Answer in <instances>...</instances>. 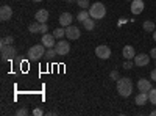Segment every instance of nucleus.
I'll list each match as a JSON object with an SVG mask.
<instances>
[{"instance_id":"nucleus-1","label":"nucleus","mask_w":156,"mask_h":116,"mask_svg":"<svg viewBox=\"0 0 156 116\" xmlns=\"http://www.w3.org/2000/svg\"><path fill=\"white\" fill-rule=\"evenodd\" d=\"M117 93L122 97H129L133 93V82L128 79V77H120L117 80Z\"/></svg>"},{"instance_id":"nucleus-2","label":"nucleus","mask_w":156,"mask_h":116,"mask_svg":"<svg viewBox=\"0 0 156 116\" xmlns=\"http://www.w3.org/2000/svg\"><path fill=\"white\" fill-rule=\"evenodd\" d=\"M89 14H90V17H94V19H103L106 16V8H105V5H103L101 2H95V3H92L89 6Z\"/></svg>"},{"instance_id":"nucleus-3","label":"nucleus","mask_w":156,"mask_h":116,"mask_svg":"<svg viewBox=\"0 0 156 116\" xmlns=\"http://www.w3.org/2000/svg\"><path fill=\"white\" fill-rule=\"evenodd\" d=\"M27 55H28V60H31V61H39V60L45 55V46H44V44H36V46L30 47Z\"/></svg>"},{"instance_id":"nucleus-4","label":"nucleus","mask_w":156,"mask_h":116,"mask_svg":"<svg viewBox=\"0 0 156 116\" xmlns=\"http://www.w3.org/2000/svg\"><path fill=\"white\" fill-rule=\"evenodd\" d=\"M17 55V50L12 44H8V46H2V61H8L11 58H14Z\"/></svg>"},{"instance_id":"nucleus-5","label":"nucleus","mask_w":156,"mask_h":116,"mask_svg":"<svg viewBox=\"0 0 156 116\" xmlns=\"http://www.w3.org/2000/svg\"><path fill=\"white\" fill-rule=\"evenodd\" d=\"M55 50H56V54L58 55H67L70 52V44L67 41H58L56 46H55Z\"/></svg>"},{"instance_id":"nucleus-6","label":"nucleus","mask_w":156,"mask_h":116,"mask_svg":"<svg viewBox=\"0 0 156 116\" xmlns=\"http://www.w3.org/2000/svg\"><path fill=\"white\" fill-rule=\"evenodd\" d=\"M95 55L100 58V60H108L111 57V49L108 46H98L95 49Z\"/></svg>"},{"instance_id":"nucleus-7","label":"nucleus","mask_w":156,"mask_h":116,"mask_svg":"<svg viewBox=\"0 0 156 116\" xmlns=\"http://www.w3.org/2000/svg\"><path fill=\"white\" fill-rule=\"evenodd\" d=\"M148 63H150V54H139L134 57V64L139 68H144V66H148Z\"/></svg>"},{"instance_id":"nucleus-8","label":"nucleus","mask_w":156,"mask_h":116,"mask_svg":"<svg viewBox=\"0 0 156 116\" xmlns=\"http://www.w3.org/2000/svg\"><path fill=\"white\" fill-rule=\"evenodd\" d=\"M81 35V30L76 27V25H69V27H66V36L69 38V39H78Z\"/></svg>"},{"instance_id":"nucleus-9","label":"nucleus","mask_w":156,"mask_h":116,"mask_svg":"<svg viewBox=\"0 0 156 116\" xmlns=\"http://www.w3.org/2000/svg\"><path fill=\"white\" fill-rule=\"evenodd\" d=\"M56 38L53 36V33L51 35H48V33H45V35H42V39H41V43L47 47V49H51V47H55L56 46Z\"/></svg>"},{"instance_id":"nucleus-10","label":"nucleus","mask_w":156,"mask_h":116,"mask_svg":"<svg viewBox=\"0 0 156 116\" xmlns=\"http://www.w3.org/2000/svg\"><path fill=\"white\" fill-rule=\"evenodd\" d=\"M11 17H12V8L9 5H3L0 8V19L5 22V21H9Z\"/></svg>"},{"instance_id":"nucleus-11","label":"nucleus","mask_w":156,"mask_h":116,"mask_svg":"<svg viewBox=\"0 0 156 116\" xmlns=\"http://www.w3.org/2000/svg\"><path fill=\"white\" fill-rule=\"evenodd\" d=\"M145 5H144V0H133L131 2V13L133 14H140L142 11H144Z\"/></svg>"},{"instance_id":"nucleus-12","label":"nucleus","mask_w":156,"mask_h":116,"mask_svg":"<svg viewBox=\"0 0 156 116\" xmlns=\"http://www.w3.org/2000/svg\"><path fill=\"white\" fill-rule=\"evenodd\" d=\"M151 88H153V86H151V80L140 79V80L137 82V89H139L140 93H148Z\"/></svg>"},{"instance_id":"nucleus-13","label":"nucleus","mask_w":156,"mask_h":116,"mask_svg":"<svg viewBox=\"0 0 156 116\" xmlns=\"http://www.w3.org/2000/svg\"><path fill=\"white\" fill-rule=\"evenodd\" d=\"M34 21H37L39 24H45V22L48 21V11H47V9H39V11H36Z\"/></svg>"},{"instance_id":"nucleus-14","label":"nucleus","mask_w":156,"mask_h":116,"mask_svg":"<svg viewBox=\"0 0 156 116\" xmlns=\"http://www.w3.org/2000/svg\"><path fill=\"white\" fill-rule=\"evenodd\" d=\"M72 14L70 13H62V14L59 16V25L61 27H69V25H72Z\"/></svg>"},{"instance_id":"nucleus-15","label":"nucleus","mask_w":156,"mask_h":116,"mask_svg":"<svg viewBox=\"0 0 156 116\" xmlns=\"http://www.w3.org/2000/svg\"><path fill=\"white\" fill-rule=\"evenodd\" d=\"M122 55L125 60H133L136 57V52H134V47L133 46H125L123 50H122Z\"/></svg>"},{"instance_id":"nucleus-16","label":"nucleus","mask_w":156,"mask_h":116,"mask_svg":"<svg viewBox=\"0 0 156 116\" xmlns=\"http://www.w3.org/2000/svg\"><path fill=\"white\" fill-rule=\"evenodd\" d=\"M147 100H148V93H139L137 96H136V99H134V102H136V105H145L147 104Z\"/></svg>"},{"instance_id":"nucleus-17","label":"nucleus","mask_w":156,"mask_h":116,"mask_svg":"<svg viewBox=\"0 0 156 116\" xmlns=\"http://www.w3.org/2000/svg\"><path fill=\"white\" fill-rule=\"evenodd\" d=\"M81 24L84 25V28H86V30H94V27H95V19L89 16V17H87L84 22H81Z\"/></svg>"},{"instance_id":"nucleus-18","label":"nucleus","mask_w":156,"mask_h":116,"mask_svg":"<svg viewBox=\"0 0 156 116\" xmlns=\"http://www.w3.org/2000/svg\"><path fill=\"white\" fill-rule=\"evenodd\" d=\"M28 32L36 35V33H41V24H39L37 21H34L33 24H30V27H28Z\"/></svg>"},{"instance_id":"nucleus-19","label":"nucleus","mask_w":156,"mask_h":116,"mask_svg":"<svg viewBox=\"0 0 156 116\" xmlns=\"http://www.w3.org/2000/svg\"><path fill=\"white\" fill-rule=\"evenodd\" d=\"M89 16H90V14H89V9H83V11H80V13L76 14V21H78V22H84Z\"/></svg>"},{"instance_id":"nucleus-20","label":"nucleus","mask_w":156,"mask_h":116,"mask_svg":"<svg viewBox=\"0 0 156 116\" xmlns=\"http://www.w3.org/2000/svg\"><path fill=\"white\" fill-rule=\"evenodd\" d=\"M53 36L56 38V39H61L62 36H66V28H62V27H58L56 30H53Z\"/></svg>"},{"instance_id":"nucleus-21","label":"nucleus","mask_w":156,"mask_h":116,"mask_svg":"<svg viewBox=\"0 0 156 116\" xmlns=\"http://www.w3.org/2000/svg\"><path fill=\"white\" fill-rule=\"evenodd\" d=\"M148 102H151L153 105H156V88H151L148 91Z\"/></svg>"},{"instance_id":"nucleus-22","label":"nucleus","mask_w":156,"mask_h":116,"mask_svg":"<svg viewBox=\"0 0 156 116\" xmlns=\"http://www.w3.org/2000/svg\"><path fill=\"white\" fill-rule=\"evenodd\" d=\"M142 27H144L145 32H154V22H151V21H145Z\"/></svg>"},{"instance_id":"nucleus-23","label":"nucleus","mask_w":156,"mask_h":116,"mask_svg":"<svg viewBox=\"0 0 156 116\" xmlns=\"http://www.w3.org/2000/svg\"><path fill=\"white\" fill-rule=\"evenodd\" d=\"M76 5L80 8H83V9H89V6H90L89 0H76Z\"/></svg>"},{"instance_id":"nucleus-24","label":"nucleus","mask_w":156,"mask_h":116,"mask_svg":"<svg viewBox=\"0 0 156 116\" xmlns=\"http://www.w3.org/2000/svg\"><path fill=\"white\" fill-rule=\"evenodd\" d=\"M45 55H47V58H55L58 54H56V50H55V47H51V49H47V52H45Z\"/></svg>"},{"instance_id":"nucleus-25","label":"nucleus","mask_w":156,"mask_h":116,"mask_svg":"<svg viewBox=\"0 0 156 116\" xmlns=\"http://www.w3.org/2000/svg\"><path fill=\"white\" fill-rule=\"evenodd\" d=\"M12 41H14V38H12V36L2 38V43H0V46H8V44H12Z\"/></svg>"},{"instance_id":"nucleus-26","label":"nucleus","mask_w":156,"mask_h":116,"mask_svg":"<svg viewBox=\"0 0 156 116\" xmlns=\"http://www.w3.org/2000/svg\"><path fill=\"white\" fill-rule=\"evenodd\" d=\"M133 66H134V63H133L131 60H126V61L123 63V66H122V68H123V69H131Z\"/></svg>"},{"instance_id":"nucleus-27","label":"nucleus","mask_w":156,"mask_h":116,"mask_svg":"<svg viewBox=\"0 0 156 116\" xmlns=\"http://www.w3.org/2000/svg\"><path fill=\"white\" fill-rule=\"evenodd\" d=\"M109 77H111L112 80H119V79H120V75H119V71H112V72L109 74Z\"/></svg>"},{"instance_id":"nucleus-28","label":"nucleus","mask_w":156,"mask_h":116,"mask_svg":"<svg viewBox=\"0 0 156 116\" xmlns=\"http://www.w3.org/2000/svg\"><path fill=\"white\" fill-rule=\"evenodd\" d=\"M27 113H28V110H27V108H19V110L16 111V114H19V116H25Z\"/></svg>"},{"instance_id":"nucleus-29","label":"nucleus","mask_w":156,"mask_h":116,"mask_svg":"<svg viewBox=\"0 0 156 116\" xmlns=\"http://www.w3.org/2000/svg\"><path fill=\"white\" fill-rule=\"evenodd\" d=\"M33 114H34V116H42L44 111H42V108H34V110H33Z\"/></svg>"},{"instance_id":"nucleus-30","label":"nucleus","mask_w":156,"mask_h":116,"mask_svg":"<svg viewBox=\"0 0 156 116\" xmlns=\"http://www.w3.org/2000/svg\"><path fill=\"white\" fill-rule=\"evenodd\" d=\"M47 30H48L47 22H45V24H41V33H42V35H45V33H47Z\"/></svg>"},{"instance_id":"nucleus-31","label":"nucleus","mask_w":156,"mask_h":116,"mask_svg":"<svg viewBox=\"0 0 156 116\" xmlns=\"http://www.w3.org/2000/svg\"><path fill=\"white\" fill-rule=\"evenodd\" d=\"M150 58H154V60H156V47H153V49L150 50Z\"/></svg>"},{"instance_id":"nucleus-32","label":"nucleus","mask_w":156,"mask_h":116,"mask_svg":"<svg viewBox=\"0 0 156 116\" xmlns=\"http://www.w3.org/2000/svg\"><path fill=\"white\" fill-rule=\"evenodd\" d=\"M150 79H151V82H156V69H153V71H151Z\"/></svg>"},{"instance_id":"nucleus-33","label":"nucleus","mask_w":156,"mask_h":116,"mask_svg":"<svg viewBox=\"0 0 156 116\" xmlns=\"http://www.w3.org/2000/svg\"><path fill=\"white\" fill-rule=\"evenodd\" d=\"M153 39H154V41H156V30H154V32H153Z\"/></svg>"},{"instance_id":"nucleus-34","label":"nucleus","mask_w":156,"mask_h":116,"mask_svg":"<svg viewBox=\"0 0 156 116\" xmlns=\"http://www.w3.org/2000/svg\"><path fill=\"white\" fill-rule=\"evenodd\" d=\"M151 116H156V110H153V111H151Z\"/></svg>"},{"instance_id":"nucleus-35","label":"nucleus","mask_w":156,"mask_h":116,"mask_svg":"<svg viewBox=\"0 0 156 116\" xmlns=\"http://www.w3.org/2000/svg\"><path fill=\"white\" fill-rule=\"evenodd\" d=\"M33 2H42V0H33Z\"/></svg>"},{"instance_id":"nucleus-36","label":"nucleus","mask_w":156,"mask_h":116,"mask_svg":"<svg viewBox=\"0 0 156 116\" xmlns=\"http://www.w3.org/2000/svg\"><path fill=\"white\" fill-rule=\"evenodd\" d=\"M64 2H69V0H64Z\"/></svg>"},{"instance_id":"nucleus-37","label":"nucleus","mask_w":156,"mask_h":116,"mask_svg":"<svg viewBox=\"0 0 156 116\" xmlns=\"http://www.w3.org/2000/svg\"><path fill=\"white\" fill-rule=\"evenodd\" d=\"M128 2H133V0H128Z\"/></svg>"}]
</instances>
